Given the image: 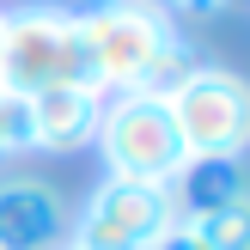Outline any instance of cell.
I'll return each mask as SVG.
<instances>
[{
  "mask_svg": "<svg viewBox=\"0 0 250 250\" xmlns=\"http://www.w3.org/2000/svg\"><path fill=\"white\" fill-rule=\"evenodd\" d=\"M159 6L177 19V12H195V19H208V12H226V6H238V0H159Z\"/></svg>",
  "mask_w": 250,
  "mask_h": 250,
  "instance_id": "cell-11",
  "label": "cell"
},
{
  "mask_svg": "<svg viewBox=\"0 0 250 250\" xmlns=\"http://www.w3.org/2000/svg\"><path fill=\"white\" fill-rule=\"evenodd\" d=\"M67 195L43 177H0V250H61L67 244Z\"/></svg>",
  "mask_w": 250,
  "mask_h": 250,
  "instance_id": "cell-6",
  "label": "cell"
},
{
  "mask_svg": "<svg viewBox=\"0 0 250 250\" xmlns=\"http://www.w3.org/2000/svg\"><path fill=\"white\" fill-rule=\"evenodd\" d=\"M55 85H92L80 43V12L55 6V0H31V6L0 12V92L37 98Z\"/></svg>",
  "mask_w": 250,
  "mask_h": 250,
  "instance_id": "cell-2",
  "label": "cell"
},
{
  "mask_svg": "<svg viewBox=\"0 0 250 250\" xmlns=\"http://www.w3.org/2000/svg\"><path fill=\"white\" fill-rule=\"evenodd\" d=\"M61 250H73V244H61Z\"/></svg>",
  "mask_w": 250,
  "mask_h": 250,
  "instance_id": "cell-13",
  "label": "cell"
},
{
  "mask_svg": "<svg viewBox=\"0 0 250 250\" xmlns=\"http://www.w3.org/2000/svg\"><path fill=\"white\" fill-rule=\"evenodd\" d=\"M171 202H177V220L195 214H220V208H244V171L238 159H189L171 183Z\"/></svg>",
  "mask_w": 250,
  "mask_h": 250,
  "instance_id": "cell-8",
  "label": "cell"
},
{
  "mask_svg": "<svg viewBox=\"0 0 250 250\" xmlns=\"http://www.w3.org/2000/svg\"><path fill=\"white\" fill-rule=\"evenodd\" d=\"M104 146V171L122 183H177V171L189 165V146H183L177 122H171L165 98L146 92H116L104 98V116H98V141Z\"/></svg>",
  "mask_w": 250,
  "mask_h": 250,
  "instance_id": "cell-3",
  "label": "cell"
},
{
  "mask_svg": "<svg viewBox=\"0 0 250 250\" xmlns=\"http://www.w3.org/2000/svg\"><path fill=\"white\" fill-rule=\"evenodd\" d=\"M171 226H177V202H171L165 183L104 177L85 195V208L73 214L67 244L73 250H153Z\"/></svg>",
  "mask_w": 250,
  "mask_h": 250,
  "instance_id": "cell-4",
  "label": "cell"
},
{
  "mask_svg": "<svg viewBox=\"0 0 250 250\" xmlns=\"http://www.w3.org/2000/svg\"><path fill=\"white\" fill-rule=\"evenodd\" d=\"M189 159H238L250 134V92L232 67H195L177 92L165 98Z\"/></svg>",
  "mask_w": 250,
  "mask_h": 250,
  "instance_id": "cell-5",
  "label": "cell"
},
{
  "mask_svg": "<svg viewBox=\"0 0 250 250\" xmlns=\"http://www.w3.org/2000/svg\"><path fill=\"white\" fill-rule=\"evenodd\" d=\"M98 116H104V92H92V85H55V92L24 98L31 153H80V146H92Z\"/></svg>",
  "mask_w": 250,
  "mask_h": 250,
  "instance_id": "cell-7",
  "label": "cell"
},
{
  "mask_svg": "<svg viewBox=\"0 0 250 250\" xmlns=\"http://www.w3.org/2000/svg\"><path fill=\"white\" fill-rule=\"evenodd\" d=\"M153 250H202V238H195V232H189V226L177 220V226H171V232H165V238H159Z\"/></svg>",
  "mask_w": 250,
  "mask_h": 250,
  "instance_id": "cell-12",
  "label": "cell"
},
{
  "mask_svg": "<svg viewBox=\"0 0 250 250\" xmlns=\"http://www.w3.org/2000/svg\"><path fill=\"white\" fill-rule=\"evenodd\" d=\"M19 153H31V122H24V98L0 92V165H6V159H19Z\"/></svg>",
  "mask_w": 250,
  "mask_h": 250,
  "instance_id": "cell-10",
  "label": "cell"
},
{
  "mask_svg": "<svg viewBox=\"0 0 250 250\" xmlns=\"http://www.w3.org/2000/svg\"><path fill=\"white\" fill-rule=\"evenodd\" d=\"M80 12V43H85V67H92V92H146V98H171L195 67V43L177 31L159 0H92Z\"/></svg>",
  "mask_w": 250,
  "mask_h": 250,
  "instance_id": "cell-1",
  "label": "cell"
},
{
  "mask_svg": "<svg viewBox=\"0 0 250 250\" xmlns=\"http://www.w3.org/2000/svg\"><path fill=\"white\" fill-rule=\"evenodd\" d=\"M183 226L202 238V250H250V214L244 208H220V214H195Z\"/></svg>",
  "mask_w": 250,
  "mask_h": 250,
  "instance_id": "cell-9",
  "label": "cell"
}]
</instances>
